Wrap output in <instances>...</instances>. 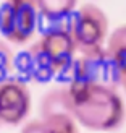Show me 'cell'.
Listing matches in <instances>:
<instances>
[{"label":"cell","instance_id":"cell-1","mask_svg":"<svg viewBox=\"0 0 126 133\" xmlns=\"http://www.w3.org/2000/svg\"><path fill=\"white\" fill-rule=\"evenodd\" d=\"M65 104L75 122L92 131H113L126 120L124 102L115 88L70 81Z\"/></svg>","mask_w":126,"mask_h":133},{"label":"cell","instance_id":"cell-2","mask_svg":"<svg viewBox=\"0 0 126 133\" xmlns=\"http://www.w3.org/2000/svg\"><path fill=\"white\" fill-rule=\"evenodd\" d=\"M65 28L75 42L76 52L89 54L103 49L108 32V19L97 5L83 3L78 10H73Z\"/></svg>","mask_w":126,"mask_h":133},{"label":"cell","instance_id":"cell-3","mask_svg":"<svg viewBox=\"0 0 126 133\" xmlns=\"http://www.w3.org/2000/svg\"><path fill=\"white\" fill-rule=\"evenodd\" d=\"M37 28V10L32 5H0V34L8 42L24 45Z\"/></svg>","mask_w":126,"mask_h":133},{"label":"cell","instance_id":"cell-4","mask_svg":"<svg viewBox=\"0 0 126 133\" xmlns=\"http://www.w3.org/2000/svg\"><path fill=\"white\" fill-rule=\"evenodd\" d=\"M71 81L83 84H103L116 88L120 76L110 63L105 47L89 54H81L71 65Z\"/></svg>","mask_w":126,"mask_h":133},{"label":"cell","instance_id":"cell-5","mask_svg":"<svg viewBox=\"0 0 126 133\" xmlns=\"http://www.w3.org/2000/svg\"><path fill=\"white\" fill-rule=\"evenodd\" d=\"M31 112V91L26 81L6 78L0 83V125L16 127Z\"/></svg>","mask_w":126,"mask_h":133},{"label":"cell","instance_id":"cell-6","mask_svg":"<svg viewBox=\"0 0 126 133\" xmlns=\"http://www.w3.org/2000/svg\"><path fill=\"white\" fill-rule=\"evenodd\" d=\"M105 54H107L110 63L116 70L118 76H126V24H121L112 31V34L105 45Z\"/></svg>","mask_w":126,"mask_h":133},{"label":"cell","instance_id":"cell-7","mask_svg":"<svg viewBox=\"0 0 126 133\" xmlns=\"http://www.w3.org/2000/svg\"><path fill=\"white\" fill-rule=\"evenodd\" d=\"M76 3L78 0H36V8L44 18L60 21L71 15Z\"/></svg>","mask_w":126,"mask_h":133},{"label":"cell","instance_id":"cell-8","mask_svg":"<svg viewBox=\"0 0 126 133\" xmlns=\"http://www.w3.org/2000/svg\"><path fill=\"white\" fill-rule=\"evenodd\" d=\"M45 125V133H79L78 123L68 112H58L47 117H41Z\"/></svg>","mask_w":126,"mask_h":133},{"label":"cell","instance_id":"cell-9","mask_svg":"<svg viewBox=\"0 0 126 133\" xmlns=\"http://www.w3.org/2000/svg\"><path fill=\"white\" fill-rule=\"evenodd\" d=\"M58 112H68L65 104V88L52 89L42 97L41 102V117H47Z\"/></svg>","mask_w":126,"mask_h":133},{"label":"cell","instance_id":"cell-10","mask_svg":"<svg viewBox=\"0 0 126 133\" xmlns=\"http://www.w3.org/2000/svg\"><path fill=\"white\" fill-rule=\"evenodd\" d=\"M13 68H15V57H13V52L10 49V45L0 39V83L5 81L6 76L11 73Z\"/></svg>","mask_w":126,"mask_h":133},{"label":"cell","instance_id":"cell-11","mask_svg":"<svg viewBox=\"0 0 126 133\" xmlns=\"http://www.w3.org/2000/svg\"><path fill=\"white\" fill-rule=\"evenodd\" d=\"M21 133H45V125H44V122L41 120V118L31 120V122L23 125Z\"/></svg>","mask_w":126,"mask_h":133},{"label":"cell","instance_id":"cell-12","mask_svg":"<svg viewBox=\"0 0 126 133\" xmlns=\"http://www.w3.org/2000/svg\"><path fill=\"white\" fill-rule=\"evenodd\" d=\"M5 2H8L11 5H32V6H36V0H5Z\"/></svg>","mask_w":126,"mask_h":133},{"label":"cell","instance_id":"cell-13","mask_svg":"<svg viewBox=\"0 0 126 133\" xmlns=\"http://www.w3.org/2000/svg\"><path fill=\"white\" fill-rule=\"evenodd\" d=\"M120 84H121V86H123V88H124V91H126V76H124V78H121V79H120Z\"/></svg>","mask_w":126,"mask_h":133}]
</instances>
